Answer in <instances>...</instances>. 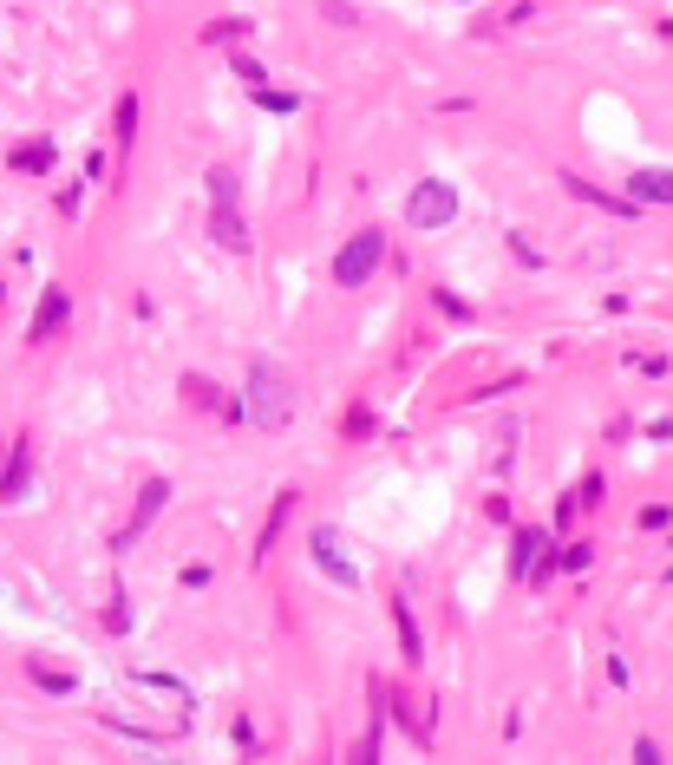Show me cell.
<instances>
[{"label": "cell", "mask_w": 673, "mask_h": 765, "mask_svg": "<svg viewBox=\"0 0 673 765\" xmlns=\"http://www.w3.org/2000/svg\"><path fill=\"white\" fill-rule=\"evenodd\" d=\"M79 203H85V177H79V183H65V190H59V216H79Z\"/></svg>", "instance_id": "29"}, {"label": "cell", "mask_w": 673, "mask_h": 765, "mask_svg": "<svg viewBox=\"0 0 673 765\" xmlns=\"http://www.w3.org/2000/svg\"><path fill=\"white\" fill-rule=\"evenodd\" d=\"M550 563H556V576H582V570L596 563V543H589V537H576V543L550 550Z\"/></svg>", "instance_id": "19"}, {"label": "cell", "mask_w": 673, "mask_h": 765, "mask_svg": "<svg viewBox=\"0 0 673 765\" xmlns=\"http://www.w3.org/2000/svg\"><path fill=\"white\" fill-rule=\"evenodd\" d=\"M465 7H471V0H465Z\"/></svg>", "instance_id": "36"}, {"label": "cell", "mask_w": 673, "mask_h": 765, "mask_svg": "<svg viewBox=\"0 0 673 765\" xmlns=\"http://www.w3.org/2000/svg\"><path fill=\"white\" fill-rule=\"evenodd\" d=\"M425 295H432V308H438L445 321H458V327H471V321H478V308H471L465 295H452V288H425Z\"/></svg>", "instance_id": "21"}, {"label": "cell", "mask_w": 673, "mask_h": 765, "mask_svg": "<svg viewBox=\"0 0 673 765\" xmlns=\"http://www.w3.org/2000/svg\"><path fill=\"white\" fill-rule=\"evenodd\" d=\"M255 105H262V111H281V118H288V111H301V92H275V85H255Z\"/></svg>", "instance_id": "25"}, {"label": "cell", "mask_w": 673, "mask_h": 765, "mask_svg": "<svg viewBox=\"0 0 673 765\" xmlns=\"http://www.w3.org/2000/svg\"><path fill=\"white\" fill-rule=\"evenodd\" d=\"M209 242H216L223 255H249V249H255L242 203H209Z\"/></svg>", "instance_id": "8"}, {"label": "cell", "mask_w": 673, "mask_h": 765, "mask_svg": "<svg viewBox=\"0 0 673 765\" xmlns=\"http://www.w3.org/2000/svg\"><path fill=\"white\" fill-rule=\"evenodd\" d=\"M635 765H661V740L641 733V740H635Z\"/></svg>", "instance_id": "33"}, {"label": "cell", "mask_w": 673, "mask_h": 765, "mask_svg": "<svg viewBox=\"0 0 673 765\" xmlns=\"http://www.w3.org/2000/svg\"><path fill=\"white\" fill-rule=\"evenodd\" d=\"M209 583H216L209 563H183V589H209Z\"/></svg>", "instance_id": "31"}, {"label": "cell", "mask_w": 673, "mask_h": 765, "mask_svg": "<svg viewBox=\"0 0 673 765\" xmlns=\"http://www.w3.org/2000/svg\"><path fill=\"white\" fill-rule=\"evenodd\" d=\"M177 393H183V406H190V413H209V419H229V426L242 419V399H229V393H223L209 373H196V367H190V373H177Z\"/></svg>", "instance_id": "6"}, {"label": "cell", "mask_w": 673, "mask_h": 765, "mask_svg": "<svg viewBox=\"0 0 673 765\" xmlns=\"http://www.w3.org/2000/svg\"><path fill=\"white\" fill-rule=\"evenodd\" d=\"M137 111H144V105H137V92L124 85V92H118V105H111V144H118V151H131V144H137Z\"/></svg>", "instance_id": "15"}, {"label": "cell", "mask_w": 673, "mask_h": 765, "mask_svg": "<svg viewBox=\"0 0 673 765\" xmlns=\"http://www.w3.org/2000/svg\"><path fill=\"white\" fill-rule=\"evenodd\" d=\"M65 321H72V288H59V282H52V288L39 295V308H33V327H26V347H46V340H52V334H59Z\"/></svg>", "instance_id": "10"}, {"label": "cell", "mask_w": 673, "mask_h": 765, "mask_svg": "<svg viewBox=\"0 0 673 765\" xmlns=\"http://www.w3.org/2000/svg\"><path fill=\"white\" fill-rule=\"evenodd\" d=\"M510 255H517L524 268H543V249H537V242H524V236H510Z\"/></svg>", "instance_id": "30"}, {"label": "cell", "mask_w": 673, "mask_h": 765, "mask_svg": "<svg viewBox=\"0 0 673 765\" xmlns=\"http://www.w3.org/2000/svg\"><path fill=\"white\" fill-rule=\"evenodd\" d=\"M380 262H386V229H353L347 242H340V255H334V288H347V295H360L373 275H380Z\"/></svg>", "instance_id": "2"}, {"label": "cell", "mask_w": 673, "mask_h": 765, "mask_svg": "<svg viewBox=\"0 0 673 765\" xmlns=\"http://www.w3.org/2000/svg\"><path fill=\"white\" fill-rule=\"evenodd\" d=\"M373 432H380V419H373V406H353V413H347V439L360 445V439H373Z\"/></svg>", "instance_id": "26"}, {"label": "cell", "mask_w": 673, "mask_h": 765, "mask_svg": "<svg viewBox=\"0 0 673 765\" xmlns=\"http://www.w3.org/2000/svg\"><path fill=\"white\" fill-rule=\"evenodd\" d=\"M249 33H255V20H242V13H223V20H209L196 39H203V46H249Z\"/></svg>", "instance_id": "16"}, {"label": "cell", "mask_w": 673, "mask_h": 765, "mask_svg": "<svg viewBox=\"0 0 673 765\" xmlns=\"http://www.w3.org/2000/svg\"><path fill=\"white\" fill-rule=\"evenodd\" d=\"M673 524V504H641V530H668Z\"/></svg>", "instance_id": "28"}, {"label": "cell", "mask_w": 673, "mask_h": 765, "mask_svg": "<svg viewBox=\"0 0 673 765\" xmlns=\"http://www.w3.org/2000/svg\"><path fill=\"white\" fill-rule=\"evenodd\" d=\"M314 13H321L334 33H360V26H366V13H360L353 0H314Z\"/></svg>", "instance_id": "20"}, {"label": "cell", "mask_w": 673, "mask_h": 765, "mask_svg": "<svg viewBox=\"0 0 673 765\" xmlns=\"http://www.w3.org/2000/svg\"><path fill=\"white\" fill-rule=\"evenodd\" d=\"M393 629H399V655L419 668V655H425V635H419V622H412V602H406V596H393Z\"/></svg>", "instance_id": "17"}, {"label": "cell", "mask_w": 673, "mask_h": 765, "mask_svg": "<svg viewBox=\"0 0 673 765\" xmlns=\"http://www.w3.org/2000/svg\"><path fill=\"white\" fill-rule=\"evenodd\" d=\"M229 65H236V79L255 92V85H268V65L255 59V52H242V46H229Z\"/></svg>", "instance_id": "23"}, {"label": "cell", "mask_w": 673, "mask_h": 765, "mask_svg": "<svg viewBox=\"0 0 673 765\" xmlns=\"http://www.w3.org/2000/svg\"><path fill=\"white\" fill-rule=\"evenodd\" d=\"M458 216V183H445V177H425L412 196H406V223L425 236V229H445Z\"/></svg>", "instance_id": "4"}, {"label": "cell", "mask_w": 673, "mask_h": 765, "mask_svg": "<svg viewBox=\"0 0 673 765\" xmlns=\"http://www.w3.org/2000/svg\"><path fill=\"white\" fill-rule=\"evenodd\" d=\"M242 419L262 426V432H281L295 419V380L275 360H249V373H242Z\"/></svg>", "instance_id": "1"}, {"label": "cell", "mask_w": 673, "mask_h": 765, "mask_svg": "<svg viewBox=\"0 0 673 765\" xmlns=\"http://www.w3.org/2000/svg\"><path fill=\"white\" fill-rule=\"evenodd\" d=\"M26 674H33V681H39V688H46V694H79V681H72V674H65V668H46V661H39V655H26Z\"/></svg>", "instance_id": "22"}, {"label": "cell", "mask_w": 673, "mask_h": 765, "mask_svg": "<svg viewBox=\"0 0 673 765\" xmlns=\"http://www.w3.org/2000/svg\"><path fill=\"white\" fill-rule=\"evenodd\" d=\"M510 576H524L530 589H543V583L556 576V563H550V530H543V524H524V530L510 537Z\"/></svg>", "instance_id": "5"}, {"label": "cell", "mask_w": 673, "mask_h": 765, "mask_svg": "<svg viewBox=\"0 0 673 765\" xmlns=\"http://www.w3.org/2000/svg\"><path fill=\"white\" fill-rule=\"evenodd\" d=\"M229 740H236V753H242V760H262V733H255V720H249V714H236V720H229Z\"/></svg>", "instance_id": "24"}, {"label": "cell", "mask_w": 673, "mask_h": 765, "mask_svg": "<svg viewBox=\"0 0 673 765\" xmlns=\"http://www.w3.org/2000/svg\"><path fill=\"white\" fill-rule=\"evenodd\" d=\"M295 485L288 491H275V504H268V517H262V530H255V563H268V550L281 543V530H288V517H295Z\"/></svg>", "instance_id": "14"}, {"label": "cell", "mask_w": 673, "mask_h": 765, "mask_svg": "<svg viewBox=\"0 0 673 765\" xmlns=\"http://www.w3.org/2000/svg\"><path fill=\"white\" fill-rule=\"evenodd\" d=\"M602 491H609V485H602V471H589V478H582V491H576V504H582V511H602V504H609Z\"/></svg>", "instance_id": "27"}, {"label": "cell", "mask_w": 673, "mask_h": 765, "mask_svg": "<svg viewBox=\"0 0 673 765\" xmlns=\"http://www.w3.org/2000/svg\"><path fill=\"white\" fill-rule=\"evenodd\" d=\"M7 164H13L20 177H52V164H59V144H52V131H46V138H26V144H13V151H7Z\"/></svg>", "instance_id": "13"}, {"label": "cell", "mask_w": 673, "mask_h": 765, "mask_svg": "<svg viewBox=\"0 0 673 765\" xmlns=\"http://www.w3.org/2000/svg\"><path fill=\"white\" fill-rule=\"evenodd\" d=\"M26 491H33V439L20 432V439L7 445V471H0V504H26Z\"/></svg>", "instance_id": "11"}, {"label": "cell", "mask_w": 673, "mask_h": 765, "mask_svg": "<svg viewBox=\"0 0 673 765\" xmlns=\"http://www.w3.org/2000/svg\"><path fill=\"white\" fill-rule=\"evenodd\" d=\"M628 196H635L641 210H668V203H673V170H668V164L628 170Z\"/></svg>", "instance_id": "12"}, {"label": "cell", "mask_w": 673, "mask_h": 765, "mask_svg": "<svg viewBox=\"0 0 673 765\" xmlns=\"http://www.w3.org/2000/svg\"><path fill=\"white\" fill-rule=\"evenodd\" d=\"M203 190H209V203H242V177L229 164H209L203 170Z\"/></svg>", "instance_id": "18"}, {"label": "cell", "mask_w": 673, "mask_h": 765, "mask_svg": "<svg viewBox=\"0 0 673 765\" xmlns=\"http://www.w3.org/2000/svg\"><path fill=\"white\" fill-rule=\"evenodd\" d=\"M668 583H673V563H668Z\"/></svg>", "instance_id": "35"}, {"label": "cell", "mask_w": 673, "mask_h": 765, "mask_svg": "<svg viewBox=\"0 0 673 765\" xmlns=\"http://www.w3.org/2000/svg\"><path fill=\"white\" fill-rule=\"evenodd\" d=\"M105 629H111V635H124V629H131V609H124V596H111V609H105Z\"/></svg>", "instance_id": "32"}, {"label": "cell", "mask_w": 673, "mask_h": 765, "mask_svg": "<svg viewBox=\"0 0 673 765\" xmlns=\"http://www.w3.org/2000/svg\"><path fill=\"white\" fill-rule=\"evenodd\" d=\"M164 504H170V478H144V485H137V511H131V524L118 530V550H131V543L164 517Z\"/></svg>", "instance_id": "9"}, {"label": "cell", "mask_w": 673, "mask_h": 765, "mask_svg": "<svg viewBox=\"0 0 673 765\" xmlns=\"http://www.w3.org/2000/svg\"><path fill=\"white\" fill-rule=\"evenodd\" d=\"M308 563H314L334 589H360V583H366V576H360V563L347 557V537H340L334 524H314V530H308Z\"/></svg>", "instance_id": "3"}, {"label": "cell", "mask_w": 673, "mask_h": 765, "mask_svg": "<svg viewBox=\"0 0 673 765\" xmlns=\"http://www.w3.org/2000/svg\"><path fill=\"white\" fill-rule=\"evenodd\" d=\"M563 190H569L576 203L602 210V216H622V223H635V216H641V203H635L628 190H602V183H589V177H576V170H563Z\"/></svg>", "instance_id": "7"}, {"label": "cell", "mask_w": 673, "mask_h": 765, "mask_svg": "<svg viewBox=\"0 0 673 765\" xmlns=\"http://www.w3.org/2000/svg\"><path fill=\"white\" fill-rule=\"evenodd\" d=\"M0 308H7V282H0Z\"/></svg>", "instance_id": "34"}]
</instances>
